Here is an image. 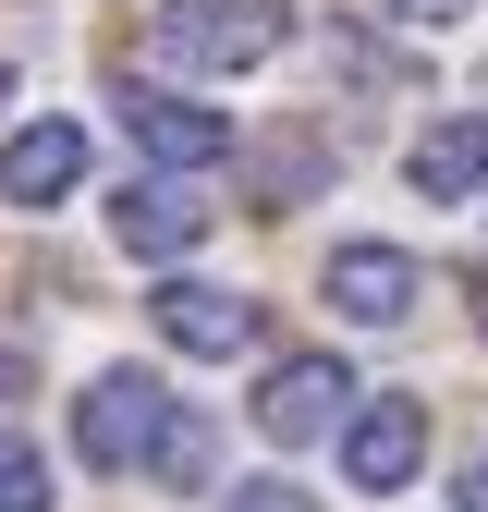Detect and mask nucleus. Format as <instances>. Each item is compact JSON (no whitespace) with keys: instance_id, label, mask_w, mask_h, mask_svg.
I'll return each mask as SVG.
<instances>
[{"instance_id":"obj_1","label":"nucleus","mask_w":488,"mask_h":512,"mask_svg":"<svg viewBox=\"0 0 488 512\" xmlns=\"http://www.w3.org/2000/svg\"><path fill=\"white\" fill-rule=\"evenodd\" d=\"M281 0H159L147 13V49L171 61V74H257V61H281Z\"/></svg>"},{"instance_id":"obj_2","label":"nucleus","mask_w":488,"mask_h":512,"mask_svg":"<svg viewBox=\"0 0 488 512\" xmlns=\"http://www.w3.org/2000/svg\"><path fill=\"white\" fill-rule=\"evenodd\" d=\"M171 391L147 366H110V378H86V403H74V452L98 464V476H147L159 464V439H171Z\"/></svg>"},{"instance_id":"obj_3","label":"nucleus","mask_w":488,"mask_h":512,"mask_svg":"<svg viewBox=\"0 0 488 512\" xmlns=\"http://www.w3.org/2000/svg\"><path fill=\"white\" fill-rule=\"evenodd\" d=\"M354 403H366V391H354V366H342V354H281V366L257 378V403H244V415H257V439L305 452V439H330Z\"/></svg>"},{"instance_id":"obj_4","label":"nucleus","mask_w":488,"mask_h":512,"mask_svg":"<svg viewBox=\"0 0 488 512\" xmlns=\"http://www.w3.org/2000/svg\"><path fill=\"white\" fill-rule=\"evenodd\" d=\"M208 196H196V171H147V183H122V196H110V232H122V256H196L208 244Z\"/></svg>"},{"instance_id":"obj_5","label":"nucleus","mask_w":488,"mask_h":512,"mask_svg":"<svg viewBox=\"0 0 488 512\" xmlns=\"http://www.w3.org/2000/svg\"><path fill=\"white\" fill-rule=\"evenodd\" d=\"M415 464H427V403H354L342 415V476L366 500H391Z\"/></svg>"},{"instance_id":"obj_6","label":"nucleus","mask_w":488,"mask_h":512,"mask_svg":"<svg viewBox=\"0 0 488 512\" xmlns=\"http://www.w3.org/2000/svg\"><path fill=\"white\" fill-rule=\"evenodd\" d=\"M122 122H135V147L171 159V171H220L232 159V110H196V98H171V86H135Z\"/></svg>"},{"instance_id":"obj_7","label":"nucleus","mask_w":488,"mask_h":512,"mask_svg":"<svg viewBox=\"0 0 488 512\" xmlns=\"http://www.w3.org/2000/svg\"><path fill=\"white\" fill-rule=\"evenodd\" d=\"M147 317H159V342H171V354H244V342H257V305L220 293V281H159Z\"/></svg>"},{"instance_id":"obj_8","label":"nucleus","mask_w":488,"mask_h":512,"mask_svg":"<svg viewBox=\"0 0 488 512\" xmlns=\"http://www.w3.org/2000/svg\"><path fill=\"white\" fill-rule=\"evenodd\" d=\"M86 183V135L74 122H13V135H0V196L13 208H61Z\"/></svg>"},{"instance_id":"obj_9","label":"nucleus","mask_w":488,"mask_h":512,"mask_svg":"<svg viewBox=\"0 0 488 512\" xmlns=\"http://www.w3.org/2000/svg\"><path fill=\"white\" fill-rule=\"evenodd\" d=\"M415 196L427 208H464V196H488V110H440V122H427V135H415Z\"/></svg>"},{"instance_id":"obj_10","label":"nucleus","mask_w":488,"mask_h":512,"mask_svg":"<svg viewBox=\"0 0 488 512\" xmlns=\"http://www.w3.org/2000/svg\"><path fill=\"white\" fill-rule=\"evenodd\" d=\"M330 305L354 317V330L415 317V256H403V244H330Z\"/></svg>"},{"instance_id":"obj_11","label":"nucleus","mask_w":488,"mask_h":512,"mask_svg":"<svg viewBox=\"0 0 488 512\" xmlns=\"http://www.w3.org/2000/svg\"><path fill=\"white\" fill-rule=\"evenodd\" d=\"M0 512H61V476L25 427H0Z\"/></svg>"},{"instance_id":"obj_12","label":"nucleus","mask_w":488,"mask_h":512,"mask_svg":"<svg viewBox=\"0 0 488 512\" xmlns=\"http://www.w3.org/2000/svg\"><path fill=\"white\" fill-rule=\"evenodd\" d=\"M147 476H159V488H208V415H196V403L171 415V439H159V464H147Z\"/></svg>"},{"instance_id":"obj_13","label":"nucleus","mask_w":488,"mask_h":512,"mask_svg":"<svg viewBox=\"0 0 488 512\" xmlns=\"http://www.w3.org/2000/svg\"><path fill=\"white\" fill-rule=\"evenodd\" d=\"M220 512H318V500H305V488H293V476H244V488H232V500H220Z\"/></svg>"},{"instance_id":"obj_14","label":"nucleus","mask_w":488,"mask_h":512,"mask_svg":"<svg viewBox=\"0 0 488 512\" xmlns=\"http://www.w3.org/2000/svg\"><path fill=\"white\" fill-rule=\"evenodd\" d=\"M330 49H342V74H354V86H391V74H403V61H391V49H366L354 25H330Z\"/></svg>"},{"instance_id":"obj_15","label":"nucleus","mask_w":488,"mask_h":512,"mask_svg":"<svg viewBox=\"0 0 488 512\" xmlns=\"http://www.w3.org/2000/svg\"><path fill=\"white\" fill-rule=\"evenodd\" d=\"M476 13V0H391V25H427V37H440V25H464Z\"/></svg>"},{"instance_id":"obj_16","label":"nucleus","mask_w":488,"mask_h":512,"mask_svg":"<svg viewBox=\"0 0 488 512\" xmlns=\"http://www.w3.org/2000/svg\"><path fill=\"white\" fill-rule=\"evenodd\" d=\"M452 512H488V452H476V464L452 476Z\"/></svg>"},{"instance_id":"obj_17","label":"nucleus","mask_w":488,"mask_h":512,"mask_svg":"<svg viewBox=\"0 0 488 512\" xmlns=\"http://www.w3.org/2000/svg\"><path fill=\"white\" fill-rule=\"evenodd\" d=\"M0 110H13V74H0Z\"/></svg>"}]
</instances>
